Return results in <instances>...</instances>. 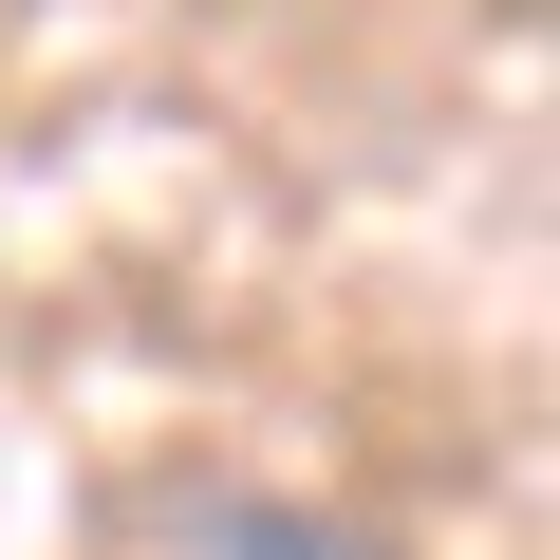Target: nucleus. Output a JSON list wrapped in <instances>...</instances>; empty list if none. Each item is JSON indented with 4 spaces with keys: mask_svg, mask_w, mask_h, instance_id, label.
I'll list each match as a JSON object with an SVG mask.
<instances>
[{
    "mask_svg": "<svg viewBox=\"0 0 560 560\" xmlns=\"http://www.w3.org/2000/svg\"><path fill=\"white\" fill-rule=\"evenodd\" d=\"M187 541H224V560H374V541H337V523H300V504H168Z\"/></svg>",
    "mask_w": 560,
    "mask_h": 560,
    "instance_id": "1",
    "label": "nucleus"
}]
</instances>
